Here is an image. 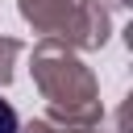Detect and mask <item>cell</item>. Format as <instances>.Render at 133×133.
Masks as SVG:
<instances>
[{"instance_id": "2", "label": "cell", "mask_w": 133, "mask_h": 133, "mask_svg": "<svg viewBox=\"0 0 133 133\" xmlns=\"http://www.w3.org/2000/svg\"><path fill=\"white\" fill-rule=\"evenodd\" d=\"M129 4L133 0H17L21 17L42 37H58L71 50H100L112 37V12Z\"/></svg>"}, {"instance_id": "5", "label": "cell", "mask_w": 133, "mask_h": 133, "mask_svg": "<svg viewBox=\"0 0 133 133\" xmlns=\"http://www.w3.org/2000/svg\"><path fill=\"white\" fill-rule=\"evenodd\" d=\"M46 133H104L100 125H50Z\"/></svg>"}, {"instance_id": "1", "label": "cell", "mask_w": 133, "mask_h": 133, "mask_svg": "<svg viewBox=\"0 0 133 133\" xmlns=\"http://www.w3.org/2000/svg\"><path fill=\"white\" fill-rule=\"evenodd\" d=\"M29 71H33V87L46 100L50 125H100L104 121L100 83L91 66L79 58V50L62 46L58 37H42L29 50Z\"/></svg>"}, {"instance_id": "3", "label": "cell", "mask_w": 133, "mask_h": 133, "mask_svg": "<svg viewBox=\"0 0 133 133\" xmlns=\"http://www.w3.org/2000/svg\"><path fill=\"white\" fill-rule=\"evenodd\" d=\"M21 50H25V46H21L17 37H0V87L12 83V62H17Z\"/></svg>"}, {"instance_id": "4", "label": "cell", "mask_w": 133, "mask_h": 133, "mask_svg": "<svg viewBox=\"0 0 133 133\" xmlns=\"http://www.w3.org/2000/svg\"><path fill=\"white\" fill-rule=\"evenodd\" d=\"M21 129V112L12 108V100H0V133H17Z\"/></svg>"}]
</instances>
